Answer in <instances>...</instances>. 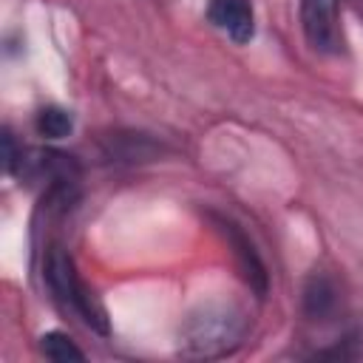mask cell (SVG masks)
<instances>
[{"label": "cell", "instance_id": "obj_5", "mask_svg": "<svg viewBox=\"0 0 363 363\" xmlns=\"http://www.w3.org/2000/svg\"><path fill=\"white\" fill-rule=\"evenodd\" d=\"M221 227H224V233L230 235V241H233V247H235V258L241 261V269H244V278L264 295V289H267V272H264V264L258 261V255H255V250H252V244L244 238V233H238L235 230V224H227V221H221Z\"/></svg>", "mask_w": 363, "mask_h": 363}, {"label": "cell", "instance_id": "obj_7", "mask_svg": "<svg viewBox=\"0 0 363 363\" xmlns=\"http://www.w3.org/2000/svg\"><path fill=\"white\" fill-rule=\"evenodd\" d=\"M40 349L48 360H57V363H68V360H85V354L74 346V340L62 332H48L40 337Z\"/></svg>", "mask_w": 363, "mask_h": 363}, {"label": "cell", "instance_id": "obj_6", "mask_svg": "<svg viewBox=\"0 0 363 363\" xmlns=\"http://www.w3.org/2000/svg\"><path fill=\"white\" fill-rule=\"evenodd\" d=\"M335 301H337V292L332 286V281L326 275H312L306 281V289H303V309L309 318H326L332 309H335Z\"/></svg>", "mask_w": 363, "mask_h": 363}, {"label": "cell", "instance_id": "obj_2", "mask_svg": "<svg viewBox=\"0 0 363 363\" xmlns=\"http://www.w3.org/2000/svg\"><path fill=\"white\" fill-rule=\"evenodd\" d=\"M45 284H48L51 295L57 298V303L62 309H71L94 332H99V335L108 332L105 309L99 306V301L94 298V292H88V286L77 278L74 261H71V255L60 244L48 247V255H45Z\"/></svg>", "mask_w": 363, "mask_h": 363}, {"label": "cell", "instance_id": "obj_4", "mask_svg": "<svg viewBox=\"0 0 363 363\" xmlns=\"http://www.w3.org/2000/svg\"><path fill=\"white\" fill-rule=\"evenodd\" d=\"M207 17L230 40H235V43H250L252 40L255 23H252L250 0H207Z\"/></svg>", "mask_w": 363, "mask_h": 363}, {"label": "cell", "instance_id": "obj_9", "mask_svg": "<svg viewBox=\"0 0 363 363\" xmlns=\"http://www.w3.org/2000/svg\"><path fill=\"white\" fill-rule=\"evenodd\" d=\"M14 162H17V150H14V139H11V133L6 130V133H3V164H6V170H9V173L14 170Z\"/></svg>", "mask_w": 363, "mask_h": 363}, {"label": "cell", "instance_id": "obj_8", "mask_svg": "<svg viewBox=\"0 0 363 363\" xmlns=\"http://www.w3.org/2000/svg\"><path fill=\"white\" fill-rule=\"evenodd\" d=\"M71 128H74V119L62 108H54L51 105V108H43L37 113V130L43 136H48V139H62V136L71 133Z\"/></svg>", "mask_w": 363, "mask_h": 363}, {"label": "cell", "instance_id": "obj_3", "mask_svg": "<svg viewBox=\"0 0 363 363\" xmlns=\"http://www.w3.org/2000/svg\"><path fill=\"white\" fill-rule=\"evenodd\" d=\"M301 28L315 51L320 54L340 51L337 0H301Z\"/></svg>", "mask_w": 363, "mask_h": 363}, {"label": "cell", "instance_id": "obj_1", "mask_svg": "<svg viewBox=\"0 0 363 363\" xmlns=\"http://www.w3.org/2000/svg\"><path fill=\"white\" fill-rule=\"evenodd\" d=\"M247 335V315L235 303H201L182 326V349L190 357L230 354Z\"/></svg>", "mask_w": 363, "mask_h": 363}]
</instances>
